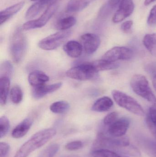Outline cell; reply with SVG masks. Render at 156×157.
<instances>
[{
	"label": "cell",
	"mask_w": 156,
	"mask_h": 157,
	"mask_svg": "<svg viewBox=\"0 0 156 157\" xmlns=\"http://www.w3.org/2000/svg\"><path fill=\"white\" fill-rule=\"evenodd\" d=\"M53 128L41 130L32 136L17 150L14 157H27L32 152L41 147L56 135Z\"/></svg>",
	"instance_id": "6da1fadb"
},
{
	"label": "cell",
	"mask_w": 156,
	"mask_h": 157,
	"mask_svg": "<svg viewBox=\"0 0 156 157\" xmlns=\"http://www.w3.org/2000/svg\"><path fill=\"white\" fill-rule=\"evenodd\" d=\"M27 48V41L21 29H16L14 33L10 42V50L12 59L18 63L24 59Z\"/></svg>",
	"instance_id": "7a4b0ae2"
},
{
	"label": "cell",
	"mask_w": 156,
	"mask_h": 157,
	"mask_svg": "<svg viewBox=\"0 0 156 157\" xmlns=\"http://www.w3.org/2000/svg\"><path fill=\"white\" fill-rule=\"evenodd\" d=\"M130 85L136 94L153 103V105L156 104V96L145 76L142 75H135L132 77Z\"/></svg>",
	"instance_id": "3957f363"
},
{
	"label": "cell",
	"mask_w": 156,
	"mask_h": 157,
	"mask_svg": "<svg viewBox=\"0 0 156 157\" xmlns=\"http://www.w3.org/2000/svg\"><path fill=\"white\" fill-rule=\"evenodd\" d=\"M112 95L116 103L122 108L138 116H143L144 110L138 101L127 94L118 90H113Z\"/></svg>",
	"instance_id": "277c9868"
},
{
	"label": "cell",
	"mask_w": 156,
	"mask_h": 157,
	"mask_svg": "<svg viewBox=\"0 0 156 157\" xmlns=\"http://www.w3.org/2000/svg\"><path fill=\"white\" fill-rule=\"evenodd\" d=\"M71 33L72 32L69 30L59 31L40 40L38 42V46L44 50L56 49L71 36Z\"/></svg>",
	"instance_id": "5b68a950"
},
{
	"label": "cell",
	"mask_w": 156,
	"mask_h": 157,
	"mask_svg": "<svg viewBox=\"0 0 156 157\" xmlns=\"http://www.w3.org/2000/svg\"><path fill=\"white\" fill-rule=\"evenodd\" d=\"M92 63H82L69 69L67 72L68 77L79 80H86L94 78L98 74Z\"/></svg>",
	"instance_id": "8992f818"
},
{
	"label": "cell",
	"mask_w": 156,
	"mask_h": 157,
	"mask_svg": "<svg viewBox=\"0 0 156 157\" xmlns=\"http://www.w3.org/2000/svg\"><path fill=\"white\" fill-rule=\"evenodd\" d=\"M58 8V3L57 2L51 4L48 6L45 11L39 18L24 23L23 25V29L27 30L43 27L54 15Z\"/></svg>",
	"instance_id": "52a82bcc"
},
{
	"label": "cell",
	"mask_w": 156,
	"mask_h": 157,
	"mask_svg": "<svg viewBox=\"0 0 156 157\" xmlns=\"http://www.w3.org/2000/svg\"><path fill=\"white\" fill-rule=\"evenodd\" d=\"M133 56V52L131 49L125 47H115L109 50L102 59L115 62L118 60H128Z\"/></svg>",
	"instance_id": "ba28073f"
},
{
	"label": "cell",
	"mask_w": 156,
	"mask_h": 157,
	"mask_svg": "<svg viewBox=\"0 0 156 157\" xmlns=\"http://www.w3.org/2000/svg\"><path fill=\"white\" fill-rule=\"evenodd\" d=\"M134 9L135 5L133 0H122L118 10L113 17V22L117 24L123 21L132 13Z\"/></svg>",
	"instance_id": "9c48e42d"
},
{
	"label": "cell",
	"mask_w": 156,
	"mask_h": 157,
	"mask_svg": "<svg viewBox=\"0 0 156 157\" xmlns=\"http://www.w3.org/2000/svg\"><path fill=\"white\" fill-rule=\"evenodd\" d=\"M130 121L127 118L118 119L116 121L108 126L107 133L113 137L124 136L130 126Z\"/></svg>",
	"instance_id": "30bf717a"
},
{
	"label": "cell",
	"mask_w": 156,
	"mask_h": 157,
	"mask_svg": "<svg viewBox=\"0 0 156 157\" xmlns=\"http://www.w3.org/2000/svg\"><path fill=\"white\" fill-rule=\"evenodd\" d=\"M81 41L85 52L88 54H93L100 44V39L98 35L93 33H86L81 37Z\"/></svg>",
	"instance_id": "8fae6325"
},
{
	"label": "cell",
	"mask_w": 156,
	"mask_h": 157,
	"mask_svg": "<svg viewBox=\"0 0 156 157\" xmlns=\"http://www.w3.org/2000/svg\"><path fill=\"white\" fill-rule=\"evenodd\" d=\"M62 85V83L59 82L52 85H45V84L38 86L34 87L32 90V96L34 98L39 99L47 94L59 89Z\"/></svg>",
	"instance_id": "7c38bea8"
},
{
	"label": "cell",
	"mask_w": 156,
	"mask_h": 157,
	"mask_svg": "<svg viewBox=\"0 0 156 157\" xmlns=\"http://www.w3.org/2000/svg\"><path fill=\"white\" fill-rule=\"evenodd\" d=\"M25 4L24 1H21L12 6L5 8L0 13V25H2L13 16L18 13Z\"/></svg>",
	"instance_id": "4fadbf2b"
},
{
	"label": "cell",
	"mask_w": 156,
	"mask_h": 157,
	"mask_svg": "<svg viewBox=\"0 0 156 157\" xmlns=\"http://www.w3.org/2000/svg\"><path fill=\"white\" fill-rule=\"evenodd\" d=\"M33 121L29 118L24 119L12 131V136L14 138L19 139L24 137L28 132L32 126Z\"/></svg>",
	"instance_id": "5bb4252c"
},
{
	"label": "cell",
	"mask_w": 156,
	"mask_h": 157,
	"mask_svg": "<svg viewBox=\"0 0 156 157\" xmlns=\"http://www.w3.org/2000/svg\"><path fill=\"white\" fill-rule=\"evenodd\" d=\"M63 50L68 56L72 58H77L81 55L82 46L78 41L70 40L65 44Z\"/></svg>",
	"instance_id": "9a60e30c"
},
{
	"label": "cell",
	"mask_w": 156,
	"mask_h": 157,
	"mask_svg": "<svg viewBox=\"0 0 156 157\" xmlns=\"http://www.w3.org/2000/svg\"><path fill=\"white\" fill-rule=\"evenodd\" d=\"M49 77L45 73L40 71L31 72L28 77V82L33 87L38 86L45 85L49 80Z\"/></svg>",
	"instance_id": "2e32d148"
},
{
	"label": "cell",
	"mask_w": 156,
	"mask_h": 157,
	"mask_svg": "<svg viewBox=\"0 0 156 157\" xmlns=\"http://www.w3.org/2000/svg\"><path fill=\"white\" fill-rule=\"evenodd\" d=\"M112 100L108 97H103L96 101L92 107V110L97 112L108 111L113 106Z\"/></svg>",
	"instance_id": "e0dca14e"
},
{
	"label": "cell",
	"mask_w": 156,
	"mask_h": 157,
	"mask_svg": "<svg viewBox=\"0 0 156 157\" xmlns=\"http://www.w3.org/2000/svg\"><path fill=\"white\" fill-rule=\"evenodd\" d=\"M96 0H70L67 6V12L73 13L82 11Z\"/></svg>",
	"instance_id": "ac0fdd59"
},
{
	"label": "cell",
	"mask_w": 156,
	"mask_h": 157,
	"mask_svg": "<svg viewBox=\"0 0 156 157\" xmlns=\"http://www.w3.org/2000/svg\"><path fill=\"white\" fill-rule=\"evenodd\" d=\"M92 63L98 72L101 71L113 70L118 68L119 66V63H117L109 61L103 59L95 61Z\"/></svg>",
	"instance_id": "d6986e66"
},
{
	"label": "cell",
	"mask_w": 156,
	"mask_h": 157,
	"mask_svg": "<svg viewBox=\"0 0 156 157\" xmlns=\"http://www.w3.org/2000/svg\"><path fill=\"white\" fill-rule=\"evenodd\" d=\"M10 78L1 77L0 78V103L1 105H5L7 101V96L10 88Z\"/></svg>",
	"instance_id": "ffe728a7"
},
{
	"label": "cell",
	"mask_w": 156,
	"mask_h": 157,
	"mask_svg": "<svg viewBox=\"0 0 156 157\" xmlns=\"http://www.w3.org/2000/svg\"><path fill=\"white\" fill-rule=\"evenodd\" d=\"M139 144L150 157H156V142L148 138L142 139Z\"/></svg>",
	"instance_id": "44dd1931"
},
{
	"label": "cell",
	"mask_w": 156,
	"mask_h": 157,
	"mask_svg": "<svg viewBox=\"0 0 156 157\" xmlns=\"http://www.w3.org/2000/svg\"><path fill=\"white\" fill-rule=\"evenodd\" d=\"M45 5L41 0L37 2L32 4L27 11L25 13V18L32 19L38 15L45 7Z\"/></svg>",
	"instance_id": "7402d4cb"
},
{
	"label": "cell",
	"mask_w": 156,
	"mask_h": 157,
	"mask_svg": "<svg viewBox=\"0 0 156 157\" xmlns=\"http://www.w3.org/2000/svg\"><path fill=\"white\" fill-rule=\"evenodd\" d=\"M77 19L73 16L63 17L58 20L56 23V27L60 31L67 30L76 24Z\"/></svg>",
	"instance_id": "603a6c76"
},
{
	"label": "cell",
	"mask_w": 156,
	"mask_h": 157,
	"mask_svg": "<svg viewBox=\"0 0 156 157\" xmlns=\"http://www.w3.org/2000/svg\"><path fill=\"white\" fill-rule=\"evenodd\" d=\"M70 108L69 103L65 101H56L50 106V110L52 112L57 114H62L68 111Z\"/></svg>",
	"instance_id": "cb8c5ba5"
},
{
	"label": "cell",
	"mask_w": 156,
	"mask_h": 157,
	"mask_svg": "<svg viewBox=\"0 0 156 157\" xmlns=\"http://www.w3.org/2000/svg\"><path fill=\"white\" fill-rule=\"evenodd\" d=\"M91 157H123L115 151L108 149L93 150L91 153Z\"/></svg>",
	"instance_id": "d4e9b609"
},
{
	"label": "cell",
	"mask_w": 156,
	"mask_h": 157,
	"mask_svg": "<svg viewBox=\"0 0 156 157\" xmlns=\"http://www.w3.org/2000/svg\"><path fill=\"white\" fill-rule=\"evenodd\" d=\"M143 42L146 48L152 52L156 45V33L147 34L144 37Z\"/></svg>",
	"instance_id": "484cf974"
},
{
	"label": "cell",
	"mask_w": 156,
	"mask_h": 157,
	"mask_svg": "<svg viewBox=\"0 0 156 157\" xmlns=\"http://www.w3.org/2000/svg\"><path fill=\"white\" fill-rule=\"evenodd\" d=\"M10 98L14 104H18L22 101L23 98V92L19 86H14L12 88L10 91Z\"/></svg>",
	"instance_id": "4316f807"
},
{
	"label": "cell",
	"mask_w": 156,
	"mask_h": 157,
	"mask_svg": "<svg viewBox=\"0 0 156 157\" xmlns=\"http://www.w3.org/2000/svg\"><path fill=\"white\" fill-rule=\"evenodd\" d=\"M13 72V64L9 61L3 62L1 65V77L10 78Z\"/></svg>",
	"instance_id": "83f0119b"
},
{
	"label": "cell",
	"mask_w": 156,
	"mask_h": 157,
	"mask_svg": "<svg viewBox=\"0 0 156 157\" xmlns=\"http://www.w3.org/2000/svg\"><path fill=\"white\" fill-rule=\"evenodd\" d=\"M59 149V145L57 144L50 145L44 149L39 157H54Z\"/></svg>",
	"instance_id": "f1b7e54d"
},
{
	"label": "cell",
	"mask_w": 156,
	"mask_h": 157,
	"mask_svg": "<svg viewBox=\"0 0 156 157\" xmlns=\"http://www.w3.org/2000/svg\"><path fill=\"white\" fill-rule=\"evenodd\" d=\"M10 122L8 118L3 116L0 118V138L4 137L10 129Z\"/></svg>",
	"instance_id": "f546056e"
},
{
	"label": "cell",
	"mask_w": 156,
	"mask_h": 157,
	"mask_svg": "<svg viewBox=\"0 0 156 157\" xmlns=\"http://www.w3.org/2000/svg\"><path fill=\"white\" fill-rule=\"evenodd\" d=\"M119 114L116 112H113L107 114L103 120V124L106 126H109L116 121L118 119Z\"/></svg>",
	"instance_id": "4dcf8cb0"
},
{
	"label": "cell",
	"mask_w": 156,
	"mask_h": 157,
	"mask_svg": "<svg viewBox=\"0 0 156 157\" xmlns=\"http://www.w3.org/2000/svg\"><path fill=\"white\" fill-rule=\"evenodd\" d=\"M83 143L81 141H75L68 143L65 146V148L69 151L79 150L83 147Z\"/></svg>",
	"instance_id": "1f68e13d"
},
{
	"label": "cell",
	"mask_w": 156,
	"mask_h": 157,
	"mask_svg": "<svg viewBox=\"0 0 156 157\" xmlns=\"http://www.w3.org/2000/svg\"><path fill=\"white\" fill-rule=\"evenodd\" d=\"M147 25L151 27L156 26V5L153 6L149 13L147 20Z\"/></svg>",
	"instance_id": "d6a6232c"
},
{
	"label": "cell",
	"mask_w": 156,
	"mask_h": 157,
	"mask_svg": "<svg viewBox=\"0 0 156 157\" xmlns=\"http://www.w3.org/2000/svg\"><path fill=\"white\" fill-rule=\"evenodd\" d=\"M146 120L156 125V104L153 105L149 109Z\"/></svg>",
	"instance_id": "836d02e7"
},
{
	"label": "cell",
	"mask_w": 156,
	"mask_h": 157,
	"mask_svg": "<svg viewBox=\"0 0 156 157\" xmlns=\"http://www.w3.org/2000/svg\"><path fill=\"white\" fill-rule=\"evenodd\" d=\"M133 22L132 20H128L122 24L121 25V30L125 34L131 33Z\"/></svg>",
	"instance_id": "e575fe53"
},
{
	"label": "cell",
	"mask_w": 156,
	"mask_h": 157,
	"mask_svg": "<svg viewBox=\"0 0 156 157\" xmlns=\"http://www.w3.org/2000/svg\"><path fill=\"white\" fill-rule=\"evenodd\" d=\"M10 150V146L7 143H0V157H6Z\"/></svg>",
	"instance_id": "d590c367"
},
{
	"label": "cell",
	"mask_w": 156,
	"mask_h": 157,
	"mask_svg": "<svg viewBox=\"0 0 156 157\" xmlns=\"http://www.w3.org/2000/svg\"><path fill=\"white\" fill-rule=\"evenodd\" d=\"M121 1L122 0H109L107 3L104 5V6L110 12H111L112 10L114 9L118 5H119Z\"/></svg>",
	"instance_id": "8d00e7d4"
},
{
	"label": "cell",
	"mask_w": 156,
	"mask_h": 157,
	"mask_svg": "<svg viewBox=\"0 0 156 157\" xmlns=\"http://www.w3.org/2000/svg\"><path fill=\"white\" fill-rule=\"evenodd\" d=\"M146 123L149 131L156 139V125L147 120H146Z\"/></svg>",
	"instance_id": "74e56055"
},
{
	"label": "cell",
	"mask_w": 156,
	"mask_h": 157,
	"mask_svg": "<svg viewBox=\"0 0 156 157\" xmlns=\"http://www.w3.org/2000/svg\"><path fill=\"white\" fill-rule=\"evenodd\" d=\"M152 81H153V85L154 88L155 89L156 91V74L153 75V80Z\"/></svg>",
	"instance_id": "f35d334b"
},
{
	"label": "cell",
	"mask_w": 156,
	"mask_h": 157,
	"mask_svg": "<svg viewBox=\"0 0 156 157\" xmlns=\"http://www.w3.org/2000/svg\"><path fill=\"white\" fill-rule=\"evenodd\" d=\"M155 1L156 0H145L144 2V5L147 6L149 5Z\"/></svg>",
	"instance_id": "ab89813d"
},
{
	"label": "cell",
	"mask_w": 156,
	"mask_h": 157,
	"mask_svg": "<svg viewBox=\"0 0 156 157\" xmlns=\"http://www.w3.org/2000/svg\"><path fill=\"white\" fill-rule=\"evenodd\" d=\"M31 1H36V0H31Z\"/></svg>",
	"instance_id": "60d3db41"
},
{
	"label": "cell",
	"mask_w": 156,
	"mask_h": 157,
	"mask_svg": "<svg viewBox=\"0 0 156 157\" xmlns=\"http://www.w3.org/2000/svg\"></svg>",
	"instance_id": "b9f144b4"
}]
</instances>
